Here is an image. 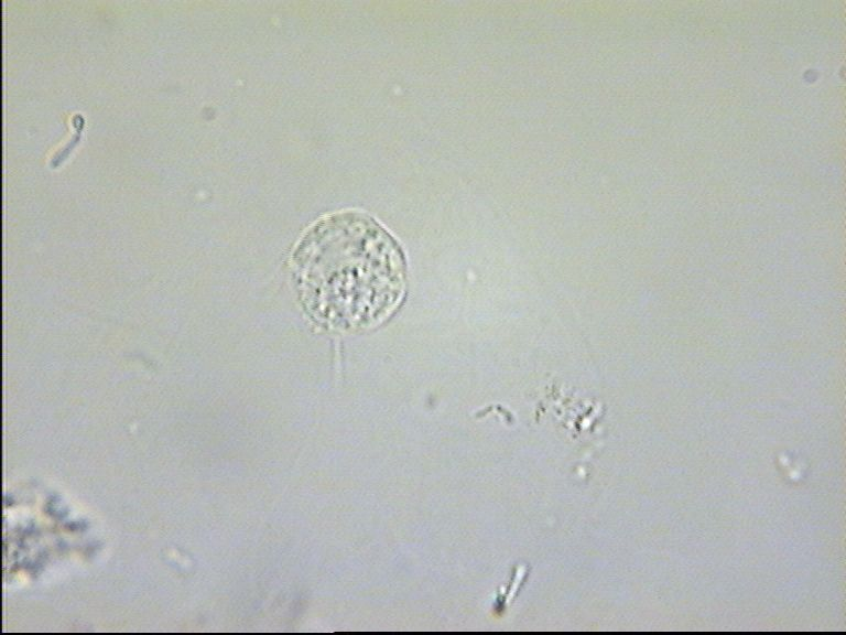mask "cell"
Wrapping results in <instances>:
<instances>
[{
  "label": "cell",
  "instance_id": "obj_1",
  "mask_svg": "<svg viewBox=\"0 0 846 635\" xmlns=\"http://www.w3.org/2000/svg\"><path fill=\"white\" fill-rule=\"evenodd\" d=\"M301 301L321 326L351 332L386 320L403 294L404 261L389 233L370 217H325L293 254Z\"/></svg>",
  "mask_w": 846,
  "mask_h": 635
}]
</instances>
